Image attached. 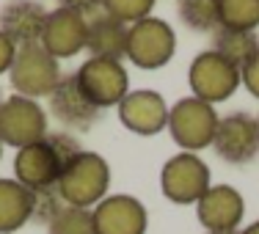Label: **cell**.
<instances>
[{
    "label": "cell",
    "mask_w": 259,
    "mask_h": 234,
    "mask_svg": "<svg viewBox=\"0 0 259 234\" xmlns=\"http://www.w3.org/2000/svg\"><path fill=\"white\" fill-rule=\"evenodd\" d=\"M83 146L72 132H47L45 141L14 155V179L25 184L28 190H47L55 188L69 163L75 160Z\"/></svg>",
    "instance_id": "6da1fadb"
},
{
    "label": "cell",
    "mask_w": 259,
    "mask_h": 234,
    "mask_svg": "<svg viewBox=\"0 0 259 234\" xmlns=\"http://www.w3.org/2000/svg\"><path fill=\"white\" fill-rule=\"evenodd\" d=\"M58 193L66 207L94 209L108 196L110 188V165L108 160L97 152H80L69 163V168L58 179Z\"/></svg>",
    "instance_id": "7a4b0ae2"
},
{
    "label": "cell",
    "mask_w": 259,
    "mask_h": 234,
    "mask_svg": "<svg viewBox=\"0 0 259 234\" xmlns=\"http://www.w3.org/2000/svg\"><path fill=\"white\" fill-rule=\"evenodd\" d=\"M165 130L182 152L196 155V152L212 146L215 130H218V110H215V105H207L196 97H185V100L174 102V108H168Z\"/></svg>",
    "instance_id": "3957f363"
},
{
    "label": "cell",
    "mask_w": 259,
    "mask_h": 234,
    "mask_svg": "<svg viewBox=\"0 0 259 234\" xmlns=\"http://www.w3.org/2000/svg\"><path fill=\"white\" fill-rule=\"evenodd\" d=\"M177 53V33L165 20L146 17L133 22L127 30V58L133 66L146 72L163 69Z\"/></svg>",
    "instance_id": "277c9868"
},
{
    "label": "cell",
    "mask_w": 259,
    "mask_h": 234,
    "mask_svg": "<svg viewBox=\"0 0 259 234\" xmlns=\"http://www.w3.org/2000/svg\"><path fill=\"white\" fill-rule=\"evenodd\" d=\"M61 77L64 75H61L58 61L41 44L17 47L14 64L9 69V80H11V88L20 97H28V100L50 97Z\"/></svg>",
    "instance_id": "5b68a950"
},
{
    "label": "cell",
    "mask_w": 259,
    "mask_h": 234,
    "mask_svg": "<svg viewBox=\"0 0 259 234\" xmlns=\"http://www.w3.org/2000/svg\"><path fill=\"white\" fill-rule=\"evenodd\" d=\"M188 83L196 100L207 105H218L226 102L240 88V69L215 50H204L190 61Z\"/></svg>",
    "instance_id": "8992f818"
},
{
    "label": "cell",
    "mask_w": 259,
    "mask_h": 234,
    "mask_svg": "<svg viewBox=\"0 0 259 234\" xmlns=\"http://www.w3.org/2000/svg\"><path fill=\"white\" fill-rule=\"evenodd\" d=\"M212 188L209 168L199 155L180 152L171 160H165L160 171V190L171 204H199V199Z\"/></svg>",
    "instance_id": "52a82bcc"
},
{
    "label": "cell",
    "mask_w": 259,
    "mask_h": 234,
    "mask_svg": "<svg viewBox=\"0 0 259 234\" xmlns=\"http://www.w3.org/2000/svg\"><path fill=\"white\" fill-rule=\"evenodd\" d=\"M47 138V113L28 97H9L0 105V144L25 149Z\"/></svg>",
    "instance_id": "ba28073f"
},
{
    "label": "cell",
    "mask_w": 259,
    "mask_h": 234,
    "mask_svg": "<svg viewBox=\"0 0 259 234\" xmlns=\"http://www.w3.org/2000/svg\"><path fill=\"white\" fill-rule=\"evenodd\" d=\"M77 85L100 110L119 108V102L130 94V75L121 61L108 58H89L75 72Z\"/></svg>",
    "instance_id": "9c48e42d"
},
{
    "label": "cell",
    "mask_w": 259,
    "mask_h": 234,
    "mask_svg": "<svg viewBox=\"0 0 259 234\" xmlns=\"http://www.w3.org/2000/svg\"><path fill=\"white\" fill-rule=\"evenodd\" d=\"M212 149L221 160L232 165H245L259 155V121L256 116L237 110V113L221 116L215 130Z\"/></svg>",
    "instance_id": "30bf717a"
},
{
    "label": "cell",
    "mask_w": 259,
    "mask_h": 234,
    "mask_svg": "<svg viewBox=\"0 0 259 234\" xmlns=\"http://www.w3.org/2000/svg\"><path fill=\"white\" fill-rule=\"evenodd\" d=\"M50 113L53 119L58 121L64 130H72V132H89L91 127L100 121V113L102 110L97 108L89 97L80 91L77 85V77L75 72L72 75H64L55 85V91L50 97Z\"/></svg>",
    "instance_id": "8fae6325"
},
{
    "label": "cell",
    "mask_w": 259,
    "mask_h": 234,
    "mask_svg": "<svg viewBox=\"0 0 259 234\" xmlns=\"http://www.w3.org/2000/svg\"><path fill=\"white\" fill-rule=\"evenodd\" d=\"M119 121L130 132L141 135V138H152V135L163 132L168 124V105L163 94L152 88H138L130 91L124 100L119 102Z\"/></svg>",
    "instance_id": "7c38bea8"
},
{
    "label": "cell",
    "mask_w": 259,
    "mask_h": 234,
    "mask_svg": "<svg viewBox=\"0 0 259 234\" xmlns=\"http://www.w3.org/2000/svg\"><path fill=\"white\" fill-rule=\"evenodd\" d=\"M97 234H146L149 215L146 207L135 196H105V199L91 209Z\"/></svg>",
    "instance_id": "4fadbf2b"
},
{
    "label": "cell",
    "mask_w": 259,
    "mask_h": 234,
    "mask_svg": "<svg viewBox=\"0 0 259 234\" xmlns=\"http://www.w3.org/2000/svg\"><path fill=\"white\" fill-rule=\"evenodd\" d=\"M85 36H89V17L77 14L69 9L47 11L45 33H41V47L53 55L55 61L75 58L85 50Z\"/></svg>",
    "instance_id": "5bb4252c"
},
{
    "label": "cell",
    "mask_w": 259,
    "mask_h": 234,
    "mask_svg": "<svg viewBox=\"0 0 259 234\" xmlns=\"http://www.w3.org/2000/svg\"><path fill=\"white\" fill-rule=\"evenodd\" d=\"M199 223L207 231H240L245 215V201L232 184H212L196 204Z\"/></svg>",
    "instance_id": "9a60e30c"
},
{
    "label": "cell",
    "mask_w": 259,
    "mask_h": 234,
    "mask_svg": "<svg viewBox=\"0 0 259 234\" xmlns=\"http://www.w3.org/2000/svg\"><path fill=\"white\" fill-rule=\"evenodd\" d=\"M45 22H47V9L36 0H9L0 9V30L17 47L41 44Z\"/></svg>",
    "instance_id": "2e32d148"
},
{
    "label": "cell",
    "mask_w": 259,
    "mask_h": 234,
    "mask_svg": "<svg viewBox=\"0 0 259 234\" xmlns=\"http://www.w3.org/2000/svg\"><path fill=\"white\" fill-rule=\"evenodd\" d=\"M127 30L130 25L102 14L89 20V36H85V50L91 58H108V61H121L127 58Z\"/></svg>",
    "instance_id": "e0dca14e"
},
{
    "label": "cell",
    "mask_w": 259,
    "mask_h": 234,
    "mask_svg": "<svg viewBox=\"0 0 259 234\" xmlns=\"http://www.w3.org/2000/svg\"><path fill=\"white\" fill-rule=\"evenodd\" d=\"M33 190L17 179H0V234H14L30 223Z\"/></svg>",
    "instance_id": "ac0fdd59"
},
{
    "label": "cell",
    "mask_w": 259,
    "mask_h": 234,
    "mask_svg": "<svg viewBox=\"0 0 259 234\" xmlns=\"http://www.w3.org/2000/svg\"><path fill=\"white\" fill-rule=\"evenodd\" d=\"M212 50L224 55L229 64L240 66L259 50L256 30H234V28H218L212 36Z\"/></svg>",
    "instance_id": "d6986e66"
},
{
    "label": "cell",
    "mask_w": 259,
    "mask_h": 234,
    "mask_svg": "<svg viewBox=\"0 0 259 234\" xmlns=\"http://www.w3.org/2000/svg\"><path fill=\"white\" fill-rule=\"evenodd\" d=\"M180 20L196 33H215L221 28L218 0H180Z\"/></svg>",
    "instance_id": "ffe728a7"
},
{
    "label": "cell",
    "mask_w": 259,
    "mask_h": 234,
    "mask_svg": "<svg viewBox=\"0 0 259 234\" xmlns=\"http://www.w3.org/2000/svg\"><path fill=\"white\" fill-rule=\"evenodd\" d=\"M221 28L256 30L259 28V0H218Z\"/></svg>",
    "instance_id": "44dd1931"
},
{
    "label": "cell",
    "mask_w": 259,
    "mask_h": 234,
    "mask_svg": "<svg viewBox=\"0 0 259 234\" xmlns=\"http://www.w3.org/2000/svg\"><path fill=\"white\" fill-rule=\"evenodd\" d=\"M47 234H97L94 231V218H91V209L64 207L58 212V218L47 226Z\"/></svg>",
    "instance_id": "7402d4cb"
},
{
    "label": "cell",
    "mask_w": 259,
    "mask_h": 234,
    "mask_svg": "<svg viewBox=\"0 0 259 234\" xmlns=\"http://www.w3.org/2000/svg\"><path fill=\"white\" fill-rule=\"evenodd\" d=\"M155 3L157 0H102V11L113 20L124 22V25H133V22L152 17Z\"/></svg>",
    "instance_id": "603a6c76"
},
{
    "label": "cell",
    "mask_w": 259,
    "mask_h": 234,
    "mask_svg": "<svg viewBox=\"0 0 259 234\" xmlns=\"http://www.w3.org/2000/svg\"><path fill=\"white\" fill-rule=\"evenodd\" d=\"M64 199H61L58 188H47V190H33V209H30V220L39 226H50L58 212L64 209Z\"/></svg>",
    "instance_id": "cb8c5ba5"
},
{
    "label": "cell",
    "mask_w": 259,
    "mask_h": 234,
    "mask_svg": "<svg viewBox=\"0 0 259 234\" xmlns=\"http://www.w3.org/2000/svg\"><path fill=\"white\" fill-rule=\"evenodd\" d=\"M240 85L259 100V50L240 66Z\"/></svg>",
    "instance_id": "d4e9b609"
},
{
    "label": "cell",
    "mask_w": 259,
    "mask_h": 234,
    "mask_svg": "<svg viewBox=\"0 0 259 234\" xmlns=\"http://www.w3.org/2000/svg\"><path fill=\"white\" fill-rule=\"evenodd\" d=\"M58 9L77 11V14H83V17L91 20V14L97 17V11L102 9V0H58Z\"/></svg>",
    "instance_id": "484cf974"
},
{
    "label": "cell",
    "mask_w": 259,
    "mask_h": 234,
    "mask_svg": "<svg viewBox=\"0 0 259 234\" xmlns=\"http://www.w3.org/2000/svg\"><path fill=\"white\" fill-rule=\"evenodd\" d=\"M14 55H17V44L0 30V75H9L11 64H14Z\"/></svg>",
    "instance_id": "4316f807"
},
{
    "label": "cell",
    "mask_w": 259,
    "mask_h": 234,
    "mask_svg": "<svg viewBox=\"0 0 259 234\" xmlns=\"http://www.w3.org/2000/svg\"><path fill=\"white\" fill-rule=\"evenodd\" d=\"M240 234H259V220H254V223H248L245 229H240Z\"/></svg>",
    "instance_id": "83f0119b"
},
{
    "label": "cell",
    "mask_w": 259,
    "mask_h": 234,
    "mask_svg": "<svg viewBox=\"0 0 259 234\" xmlns=\"http://www.w3.org/2000/svg\"><path fill=\"white\" fill-rule=\"evenodd\" d=\"M207 234H240V231H207Z\"/></svg>",
    "instance_id": "f1b7e54d"
},
{
    "label": "cell",
    "mask_w": 259,
    "mask_h": 234,
    "mask_svg": "<svg viewBox=\"0 0 259 234\" xmlns=\"http://www.w3.org/2000/svg\"><path fill=\"white\" fill-rule=\"evenodd\" d=\"M0 160H3V144H0Z\"/></svg>",
    "instance_id": "f546056e"
},
{
    "label": "cell",
    "mask_w": 259,
    "mask_h": 234,
    "mask_svg": "<svg viewBox=\"0 0 259 234\" xmlns=\"http://www.w3.org/2000/svg\"><path fill=\"white\" fill-rule=\"evenodd\" d=\"M0 105H3V94H0Z\"/></svg>",
    "instance_id": "4dcf8cb0"
},
{
    "label": "cell",
    "mask_w": 259,
    "mask_h": 234,
    "mask_svg": "<svg viewBox=\"0 0 259 234\" xmlns=\"http://www.w3.org/2000/svg\"><path fill=\"white\" fill-rule=\"evenodd\" d=\"M256 121H259V116H256Z\"/></svg>",
    "instance_id": "1f68e13d"
}]
</instances>
